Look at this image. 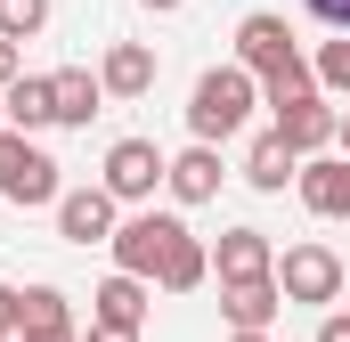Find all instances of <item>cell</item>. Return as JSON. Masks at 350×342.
Here are the masks:
<instances>
[{
  "label": "cell",
  "instance_id": "obj_33",
  "mask_svg": "<svg viewBox=\"0 0 350 342\" xmlns=\"http://www.w3.org/2000/svg\"><path fill=\"white\" fill-rule=\"evenodd\" d=\"M0 342H8V334H0Z\"/></svg>",
  "mask_w": 350,
  "mask_h": 342
},
{
  "label": "cell",
  "instance_id": "obj_19",
  "mask_svg": "<svg viewBox=\"0 0 350 342\" xmlns=\"http://www.w3.org/2000/svg\"><path fill=\"white\" fill-rule=\"evenodd\" d=\"M204 277H212V245H204V237H179V245H172V261H163V277H155V285H163V293H196Z\"/></svg>",
  "mask_w": 350,
  "mask_h": 342
},
{
  "label": "cell",
  "instance_id": "obj_13",
  "mask_svg": "<svg viewBox=\"0 0 350 342\" xmlns=\"http://www.w3.org/2000/svg\"><path fill=\"white\" fill-rule=\"evenodd\" d=\"M220 147H179L172 155V171H163V187H172V204H212L220 196Z\"/></svg>",
  "mask_w": 350,
  "mask_h": 342
},
{
  "label": "cell",
  "instance_id": "obj_8",
  "mask_svg": "<svg viewBox=\"0 0 350 342\" xmlns=\"http://www.w3.org/2000/svg\"><path fill=\"white\" fill-rule=\"evenodd\" d=\"M269 131H277V139H285V147H293V155L310 163V155H326V147L342 139V106H326V90H318V98H301V106H285V114H277Z\"/></svg>",
  "mask_w": 350,
  "mask_h": 342
},
{
  "label": "cell",
  "instance_id": "obj_24",
  "mask_svg": "<svg viewBox=\"0 0 350 342\" xmlns=\"http://www.w3.org/2000/svg\"><path fill=\"white\" fill-rule=\"evenodd\" d=\"M16 326H25V293H16V285H0V334H16Z\"/></svg>",
  "mask_w": 350,
  "mask_h": 342
},
{
  "label": "cell",
  "instance_id": "obj_22",
  "mask_svg": "<svg viewBox=\"0 0 350 342\" xmlns=\"http://www.w3.org/2000/svg\"><path fill=\"white\" fill-rule=\"evenodd\" d=\"M41 25H49V0H0V41H16V49H25Z\"/></svg>",
  "mask_w": 350,
  "mask_h": 342
},
{
  "label": "cell",
  "instance_id": "obj_18",
  "mask_svg": "<svg viewBox=\"0 0 350 342\" xmlns=\"http://www.w3.org/2000/svg\"><path fill=\"white\" fill-rule=\"evenodd\" d=\"M301 98H318V74H310V57H285L277 74H261V106H269V114H285V106H301Z\"/></svg>",
  "mask_w": 350,
  "mask_h": 342
},
{
  "label": "cell",
  "instance_id": "obj_11",
  "mask_svg": "<svg viewBox=\"0 0 350 342\" xmlns=\"http://www.w3.org/2000/svg\"><path fill=\"white\" fill-rule=\"evenodd\" d=\"M155 74H163V66H155L147 41H114V49L98 57V90H106V98H147Z\"/></svg>",
  "mask_w": 350,
  "mask_h": 342
},
{
  "label": "cell",
  "instance_id": "obj_14",
  "mask_svg": "<svg viewBox=\"0 0 350 342\" xmlns=\"http://www.w3.org/2000/svg\"><path fill=\"white\" fill-rule=\"evenodd\" d=\"M49 98H57V122H66V131H90V122L106 114V90H98L90 66H57V74H49Z\"/></svg>",
  "mask_w": 350,
  "mask_h": 342
},
{
  "label": "cell",
  "instance_id": "obj_4",
  "mask_svg": "<svg viewBox=\"0 0 350 342\" xmlns=\"http://www.w3.org/2000/svg\"><path fill=\"white\" fill-rule=\"evenodd\" d=\"M57 196H66V187H57L49 147H41V139H25V131H0V204L41 212V204H57Z\"/></svg>",
  "mask_w": 350,
  "mask_h": 342
},
{
  "label": "cell",
  "instance_id": "obj_9",
  "mask_svg": "<svg viewBox=\"0 0 350 342\" xmlns=\"http://www.w3.org/2000/svg\"><path fill=\"white\" fill-rule=\"evenodd\" d=\"M212 277L220 285H261V277H277V245H269L261 228H228L212 245Z\"/></svg>",
  "mask_w": 350,
  "mask_h": 342
},
{
  "label": "cell",
  "instance_id": "obj_16",
  "mask_svg": "<svg viewBox=\"0 0 350 342\" xmlns=\"http://www.w3.org/2000/svg\"><path fill=\"white\" fill-rule=\"evenodd\" d=\"M0 114H8V131H49L57 122V98H49V74H16V82L0 90Z\"/></svg>",
  "mask_w": 350,
  "mask_h": 342
},
{
  "label": "cell",
  "instance_id": "obj_3",
  "mask_svg": "<svg viewBox=\"0 0 350 342\" xmlns=\"http://www.w3.org/2000/svg\"><path fill=\"white\" fill-rule=\"evenodd\" d=\"M179 237H187V220H179V212H155V204H147V212H131V220L114 228V245H106V253H114V269H122V277L155 285Z\"/></svg>",
  "mask_w": 350,
  "mask_h": 342
},
{
  "label": "cell",
  "instance_id": "obj_30",
  "mask_svg": "<svg viewBox=\"0 0 350 342\" xmlns=\"http://www.w3.org/2000/svg\"><path fill=\"white\" fill-rule=\"evenodd\" d=\"M334 155H350V106H342V139H334Z\"/></svg>",
  "mask_w": 350,
  "mask_h": 342
},
{
  "label": "cell",
  "instance_id": "obj_27",
  "mask_svg": "<svg viewBox=\"0 0 350 342\" xmlns=\"http://www.w3.org/2000/svg\"><path fill=\"white\" fill-rule=\"evenodd\" d=\"M82 342H139V334H122V326H90Z\"/></svg>",
  "mask_w": 350,
  "mask_h": 342
},
{
  "label": "cell",
  "instance_id": "obj_20",
  "mask_svg": "<svg viewBox=\"0 0 350 342\" xmlns=\"http://www.w3.org/2000/svg\"><path fill=\"white\" fill-rule=\"evenodd\" d=\"M66 326H74V302L57 285H25V326L16 334H66Z\"/></svg>",
  "mask_w": 350,
  "mask_h": 342
},
{
  "label": "cell",
  "instance_id": "obj_25",
  "mask_svg": "<svg viewBox=\"0 0 350 342\" xmlns=\"http://www.w3.org/2000/svg\"><path fill=\"white\" fill-rule=\"evenodd\" d=\"M318 342H350V310H326L318 318Z\"/></svg>",
  "mask_w": 350,
  "mask_h": 342
},
{
  "label": "cell",
  "instance_id": "obj_2",
  "mask_svg": "<svg viewBox=\"0 0 350 342\" xmlns=\"http://www.w3.org/2000/svg\"><path fill=\"white\" fill-rule=\"evenodd\" d=\"M342 253H334V245H318V237H301V245H285V253H277V293H285V310H293V302H301V310H318V318H326V310H334V302H342Z\"/></svg>",
  "mask_w": 350,
  "mask_h": 342
},
{
  "label": "cell",
  "instance_id": "obj_10",
  "mask_svg": "<svg viewBox=\"0 0 350 342\" xmlns=\"http://www.w3.org/2000/svg\"><path fill=\"white\" fill-rule=\"evenodd\" d=\"M293 196H301L318 220H350V155H310L301 179H293Z\"/></svg>",
  "mask_w": 350,
  "mask_h": 342
},
{
  "label": "cell",
  "instance_id": "obj_5",
  "mask_svg": "<svg viewBox=\"0 0 350 342\" xmlns=\"http://www.w3.org/2000/svg\"><path fill=\"white\" fill-rule=\"evenodd\" d=\"M163 171H172V155H163L155 139H114V147H106V171H98V187H106L114 204H139V212H147V196L163 187Z\"/></svg>",
  "mask_w": 350,
  "mask_h": 342
},
{
  "label": "cell",
  "instance_id": "obj_12",
  "mask_svg": "<svg viewBox=\"0 0 350 342\" xmlns=\"http://www.w3.org/2000/svg\"><path fill=\"white\" fill-rule=\"evenodd\" d=\"M147 302H155V285H139V277H106L98 293H90V326H122V334H139L147 326Z\"/></svg>",
  "mask_w": 350,
  "mask_h": 342
},
{
  "label": "cell",
  "instance_id": "obj_17",
  "mask_svg": "<svg viewBox=\"0 0 350 342\" xmlns=\"http://www.w3.org/2000/svg\"><path fill=\"white\" fill-rule=\"evenodd\" d=\"M220 310H228L237 334H269L277 310H285V293H277V277H261V285H220Z\"/></svg>",
  "mask_w": 350,
  "mask_h": 342
},
{
  "label": "cell",
  "instance_id": "obj_15",
  "mask_svg": "<svg viewBox=\"0 0 350 342\" xmlns=\"http://www.w3.org/2000/svg\"><path fill=\"white\" fill-rule=\"evenodd\" d=\"M293 179H301V155H293L277 131H261V139L245 147V187H261V196H285Z\"/></svg>",
  "mask_w": 350,
  "mask_h": 342
},
{
  "label": "cell",
  "instance_id": "obj_7",
  "mask_svg": "<svg viewBox=\"0 0 350 342\" xmlns=\"http://www.w3.org/2000/svg\"><path fill=\"white\" fill-rule=\"evenodd\" d=\"M285 57H301V41H293V25L277 16V8H253L245 25H237V66L261 82V74H277Z\"/></svg>",
  "mask_w": 350,
  "mask_h": 342
},
{
  "label": "cell",
  "instance_id": "obj_31",
  "mask_svg": "<svg viewBox=\"0 0 350 342\" xmlns=\"http://www.w3.org/2000/svg\"><path fill=\"white\" fill-rule=\"evenodd\" d=\"M228 342H269V334H228Z\"/></svg>",
  "mask_w": 350,
  "mask_h": 342
},
{
  "label": "cell",
  "instance_id": "obj_6",
  "mask_svg": "<svg viewBox=\"0 0 350 342\" xmlns=\"http://www.w3.org/2000/svg\"><path fill=\"white\" fill-rule=\"evenodd\" d=\"M114 228H122V204L106 187H66L57 196V237L66 245H114Z\"/></svg>",
  "mask_w": 350,
  "mask_h": 342
},
{
  "label": "cell",
  "instance_id": "obj_21",
  "mask_svg": "<svg viewBox=\"0 0 350 342\" xmlns=\"http://www.w3.org/2000/svg\"><path fill=\"white\" fill-rule=\"evenodd\" d=\"M310 74H318V90L350 98V33H334V41H318V49H310Z\"/></svg>",
  "mask_w": 350,
  "mask_h": 342
},
{
  "label": "cell",
  "instance_id": "obj_26",
  "mask_svg": "<svg viewBox=\"0 0 350 342\" xmlns=\"http://www.w3.org/2000/svg\"><path fill=\"white\" fill-rule=\"evenodd\" d=\"M16 74H25V49H16V41H0V90L16 82Z\"/></svg>",
  "mask_w": 350,
  "mask_h": 342
},
{
  "label": "cell",
  "instance_id": "obj_29",
  "mask_svg": "<svg viewBox=\"0 0 350 342\" xmlns=\"http://www.w3.org/2000/svg\"><path fill=\"white\" fill-rule=\"evenodd\" d=\"M139 8H155V16H179V8H187V0H139Z\"/></svg>",
  "mask_w": 350,
  "mask_h": 342
},
{
  "label": "cell",
  "instance_id": "obj_1",
  "mask_svg": "<svg viewBox=\"0 0 350 342\" xmlns=\"http://www.w3.org/2000/svg\"><path fill=\"white\" fill-rule=\"evenodd\" d=\"M253 106H261V82H253L245 66H212L204 82L187 90V131H196V147L237 139V131L253 122Z\"/></svg>",
  "mask_w": 350,
  "mask_h": 342
},
{
  "label": "cell",
  "instance_id": "obj_28",
  "mask_svg": "<svg viewBox=\"0 0 350 342\" xmlns=\"http://www.w3.org/2000/svg\"><path fill=\"white\" fill-rule=\"evenodd\" d=\"M16 342H82V326H66V334H16Z\"/></svg>",
  "mask_w": 350,
  "mask_h": 342
},
{
  "label": "cell",
  "instance_id": "obj_32",
  "mask_svg": "<svg viewBox=\"0 0 350 342\" xmlns=\"http://www.w3.org/2000/svg\"><path fill=\"white\" fill-rule=\"evenodd\" d=\"M0 131H8V114H0Z\"/></svg>",
  "mask_w": 350,
  "mask_h": 342
},
{
  "label": "cell",
  "instance_id": "obj_23",
  "mask_svg": "<svg viewBox=\"0 0 350 342\" xmlns=\"http://www.w3.org/2000/svg\"><path fill=\"white\" fill-rule=\"evenodd\" d=\"M301 8H310L326 33H350V0H301Z\"/></svg>",
  "mask_w": 350,
  "mask_h": 342
}]
</instances>
